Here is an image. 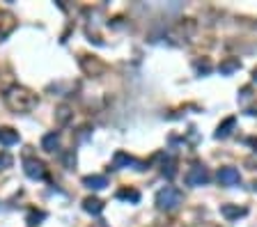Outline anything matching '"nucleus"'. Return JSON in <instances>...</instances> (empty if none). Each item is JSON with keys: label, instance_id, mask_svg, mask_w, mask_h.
Masks as SVG:
<instances>
[{"label": "nucleus", "instance_id": "obj_1", "mask_svg": "<svg viewBox=\"0 0 257 227\" xmlns=\"http://www.w3.org/2000/svg\"><path fill=\"white\" fill-rule=\"evenodd\" d=\"M35 101H37V99L28 92V90H23V87H14V90L7 92V103H10L14 110H30L35 106Z\"/></svg>", "mask_w": 257, "mask_h": 227}, {"label": "nucleus", "instance_id": "obj_2", "mask_svg": "<svg viewBox=\"0 0 257 227\" xmlns=\"http://www.w3.org/2000/svg\"><path fill=\"white\" fill-rule=\"evenodd\" d=\"M179 204H181V193L177 188H172V186H165V188H161L156 193V206L161 211H172Z\"/></svg>", "mask_w": 257, "mask_h": 227}, {"label": "nucleus", "instance_id": "obj_3", "mask_svg": "<svg viewBox=\"0 0 257 227\" xmlns=\"http://www.w3.org/2000/svg\"><path fill=\"white\" fill-rule=\"evenodd\" d=\"M209 181V172L207 168H202V165H195V168H191V172L186 174V184L188 186H202Z\"/></svg>", "mask_w": 257, "mask_h": 227}, {"label": "nucleus", "instance_id": "obj_4", "mask_svg": "<svg viewBox=\"0 0 257 227\" xmlns=\"http://www.w3.org/2000/svg\"><path fill=\"white\" fill-rule=\"evenodd\" d=\"M218 181L223 186H236L241 181V174L236 168H220L218 170Z\"/></svg>", "mask_w": 257, "mask_h": 227}, {"label": "nucleus", "instance_id": "obj_5", "mask_svg": "<svg viewBox=\"0 0 257 227\" xmlns=\"http://www.w3.org/2000/svg\"><path fill=\"white\" fill-rule=\"evenodd\" d=\"M26 174L30 179H42V177H44V165H42L39 161L28 158V161H26Z\"/></svg>", "mask_w": 257, "mask_h": 227}, {"label": "nucleus", "instance_id": "obj_6", "mask_svg": "<svg viewBox=\"0 0 257 227\" xmlns=\"http://www.w3.org/2000/svg\"><path fill=\"white\" fill-rule=\"evenodd\" d=\"M220 213H223L227 220H234V218H241V216H246L248 211L243 209V206H234V204H223L220 206Z\"/></svg>", "mask_w": 257, "mask_h": 227}, {"label": "nucleus", "instance_id": "obj_7", "mask_svg": "<svg viewBox=\"0 0 257 227\" xmlns=\"http://www.w3.org/2000/svg\"><path fill=\"white\" fill-rule=\"evenodd\" d=\"M83 184L88 186V188H94V190H101L108 186V179L101 177V174H92V177H85L83 179Z\"/></svg>", "mask_w": 257, "mask_h": 227}, {"label": "nucleus", "instance_id": "obj_8", "mask_svg": "<svg viewBox=\"0 0 257 227\" xmlns=\"http://www.w3.org/2000/svg\"><path fill=\"white\" fill-rule=\"evenodd\" d=\"M133 158L129 156V154H124V151H117L115 154V158H113V168L115 170H120V168H129V165H133Z\"/></svg>", "mask_w": 257, "mask_h": 227}, {"label": "nucleus", "instance_id": "obj_9", "mask_svg": "<svg viewBox=\"0 0 257 227\" xmlns=\"http://www.w3.org/2000/svg\"><path fill=\"white\" fill-rule=\"evenodd\" d=\"M58 145H60V135L58 133H46L44 140H42V149L44 151H55Z\"/></svg>", "mask_w": 257, "mask_h": 227}, {"label": "nucleus", "instance_id": "obj_10", "mask_svg": "<svg viewBox=\"0 0 257 227\" xmlns=\"http://www.w3.org/2000/svg\"><path fill=\"white\" fill-rule=\"evenodd\" d=\"M234 124H236V117H227L223 124L218 126V131H216V138H227V135L232 133V129H234Z\"/></svg>", "mask_w": 257, "mask_h": 227}, {"label": "nucleus", "instance_id": "obj_11", "mask_svg": "<svg viewBox=\"0 0 257 227\" xmlns=\"http://www.w3.org/2000/svg\"><path fill=\"white\" fill-rule=\"evenodd\" d=\"M241 67V62H239V58H230V60H225V62H220V74L223 76H230L232 71H236Z\"/></svg>", "mask_w": 257, "mask_h": 227}, {"label": "nucleus", "instance_id": "obj_12", "mask_svg": "<svg viewBox=\"0 0 257 227\" xmlns=\"http://www.w3.org/2000/svg\"><path fill=\"white\" fill-rule=\"evenodd\" d=\"M83 206H85V211L92 213V216H99V213L104 211V204H101V200H97V197H88Z\"/></svg>", "mask_w": 257, "mask_h": 227}, {"label": "nucleus", "instance_id": "obj_13", "mask_svg": "<svg viewBox=\"0 0 257 227\" xmlns=\"http://www.w3.org/2000/svg\"><path fill=\"white\" fill-rule=\"evenodd\" d=\"M0 142H3V145H14V142H19V131L0 129Z\"/></svg>", "mask_w": 257, "mask_h": 227}, {"label": "nucleus", "instance_id": "obj_14", "mask_svg": "<svg viewBox=\"0 0 257 227\" xmlns=\"http://www.w3.org/2000/svg\"><path fill=\"white\" fill-rule=\"evenodd\" d=\"M117 197H120V200L138 202V200H140V193H138V190H120V193H117Z\"/></svg>", "mask_w": 257, "mask_h": 227}, {"label": "nucleus", "instance_id": "obj_15", "mask_svg": "<svg viewBox=\"0 0 257 227\" xmlns=\"http://www.w3.org/2000/svg\"><path fill=\"white\" fill-rule=\"evenodd\" d=\"M12 163H14V158H12L7 151H0V170L12 168Z\"/></svg>", "mask_w": 257, "mask_h": 227}, {"label": "nucleus", "instance_id": "obj_16", "mask_svg": "<svg viewBox=\"0 0 257 227\" xmlns=\"http://www.w3.org/2000/svg\"><path fill=\"white\" fill-rule=\"evenodd\" d=\"M42 218H44V213H30V216H28V225H37Z\"/></svg>", "mask_w": 257, "mask_h": 227}, {"label": "nucleus", "instance_id": "obj_17", "mask_svg": "<svg viewBox=\"0 0 257 227\" xmlns=\"http://www.w3.org/2000/svg\"><path fill=\"white\" fill-rule=\"evenodd\" d=\"M248 145L255 147V151H257V138H250V140H248Z\"/></svg>", "mask_w": 257, "mask_h": 227}, {"label": "nucleus", "instance_id": "obj_18", "mask_svg": "<svg viewBox=\"0 0 257 227\" xmlns=\"http://www.w3.org/2000/svg\"><path fill=\"white\" fill-rule=\"evenodd\" d=\"M252 78H255V81H257V69H255V71H252Z\"/></svg>", "mask_w": 257, "mask_h": 227}, {"label": "nucleus", "instance_id": "obj_19", "mask_svg": "<svg viewBox=\"0 0 257 227\" xmlns=\"http://www.w3.org/2000/svg\"><path fill=\"white\" fill-rule=\"evenodd\" d=\"M99 227H104V225H99Z\"/></svg>", "mask_w": 257, "mask_h": 227}]
</instances>
